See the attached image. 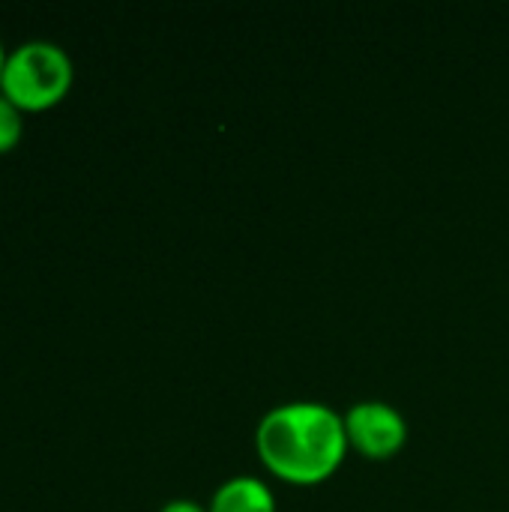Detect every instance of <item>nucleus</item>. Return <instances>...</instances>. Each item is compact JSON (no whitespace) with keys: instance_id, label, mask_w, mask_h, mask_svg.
I'll list each match as a JSON object with an SVG mask.
<instances>
[{"instance_id":"nucleus-6","label":"nucleus","mask_w":509,"mask_h":512,"mask_svg":"<svg viewBox=\"0 0 509 512\" xmlns=\"http://www.w3.org/2000/svg\"><path fill=\"white\" fill-rule=\"evenodd\" d=\"M159 512H210L207 507H201L198 501H192V498H174V501H168V504H162V510Z\"/></svg>"},{"instance_id":"nucleus-4","label":"nucleus","mask_w":509,"mask_h":512,"mask_svg":"<svg viewBox=\"0 0 509 512\" xmlns=\"http://www.w3.org/2000/svg\"><path fill=\"white\" fill-rule=\"evenodd\" d=\"M210 512H276V495L264 480L252 474L228 477L213 492Z\"/></svg>"},{"instance_id":"nucleus-1","label":"nucleus","mask_w":509,"mask_h":512,"mask_svg":"<svg viewBox=\"0 0 509 512\" xmlns=\"http://www.w3.org/2000/svg\"><path fill=\"white\" fill-rule=\"evenodd\" d=\"M255 441L264 465L294 483L324 480L339 468L348 450L345 417L309 399L270 408L258 423Z\"/></svg>"},{"instance_id":"nucleus-7","label":"nucleus","mask_w":509,"mask_h":512,"mask_svg":"<svg viewBox=\"0 0 509 512\" xmlns=\"http://www.w3.org/2000/svg\"><path fill=\"white\" fill-rule=\"evenodd\" d=\"M3 63H6V48H3V42H0V75H3Z\"/></svg>"},{"instance_id":"nucleus-3","label":"nucleus","mask_w":509,"mask_h":512,"mask_svg":"<svg viewBox=\"0 0 509 512\" xmlns=\"http://www.w3.org/2000/svg\"><path fill=\"white\" fill-rule=\"evenodd\" d=\"M345 432L357 450L381 459V456L396 453L405 444L408 426H405V417L390 402L366 399L345 411Z\"/></svg>"},{"instance_id":"nucleus-2","label":"nucleus","mask_w":509,"mask_h":512,"mask_svg":"<svg viewBox=\"0 0 509 512\" xmlns=\"http://www.w3.org/2000/svg\"><path fill=\"white\" fill-rule=\"evenodd\" d=\"M72 57L48 39L21 42L6 54L0 93L21 111H45L72 87Z\"/></svg>"},{"instance_id":"nucleus-5","label":"nucleus","mask_w":509,"mask_h":512,"mask_svg":"<svg viewBox=\"0 0 509 512\" xmlns=\"http://www.w3.org/2000/svg\"><path fill=\"white\" fill-rule=\"evenodd\" d=\"M24 132V120H21V108H15L3 93H0V153H9L18 147Z\"/></svg>"}]
</instances>
